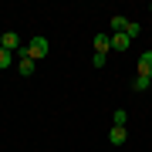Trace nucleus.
Returning a JSON list of instances; mask_svg holds the SVG:
<instances>
[{"instance_id": "obj_6", "label": "nucleus", "mask_w": 152, "mask_h": 152, "mask_svg": "<svg viewBox=\"0 0 152 152\" xmlns=\"http://www.w3.org/2000/svg\"><path fill=\"white\" fill-rule=\"evenodd\" d=\"M129 44H132L129 34H112V51H129Z\"/></svg>"}, {"instance_id": "obj_14", "label": "nucleus", "mask_w": 152, "mask_h": 152, "mask_svg": "<svg viewBox=\"0 0 152 152\" xmlns=\"http://www.w3.org/2000/svg\"><path fill=\"white\" fill-rule=\"evenodd\" d=\"M149 91H152V88H149Z\"/></svg>"}, {"instance_id": "obj_13", "label": "nucleus", "mask_w": 152, "mask_h": 152, "mask_svg": "<svg viewBox=\"0 0 152 152\" xmlns=\"http://www.w3.org/2000/svg\"><path fill=\"white\" fill-rule=\"evenodd\" d=\"M149 10H152V7H149Z\"/></svg>"}, {"instance_id": "obj_11", "label": "nucleus", "mask_w": 152, "mask_h": 152, "mask_svg": "<svg viewBox=\"0 0 152 152\" xmlns=\"http://www.w3.org/2000/svg\"><path fill=\"white\" fill-rule=\"evenodd\" d=\"M125 118H129V115H125V108H118V112L112 115V122H115V125H122V129H125Z\"/></svg>"}, {"instance_id": "obj_5", "label": "nucleus", "mask_w": 152, "mask_h": 152, "mask_svg": "<svg viewBox=\"0 0 152 152\" xmlns=\"http://www.w3.org/2000/svg\"><path fill=\"white\" fill-rule=\"evenodd\" d=\"M139 75L142 78H152V51H145V54L139 58Z\"/></svg>"}, {"instance_id": "obj_8", "label": "nucleus", "mask_w": 152, "mask_h": 152, "mask_svg": "<svg viewBox=\"0 0 152 152\" xmlns=\"http://www.w3.org/2000/svg\"><path fill=\"white\" fill-rule=\"evenodd\" d=\"M132 88H135V91H149V88H152V78H142V75H135Z\"/></svg>"}, {"instance_id": "obj_9", "label": "nucleus", "mask_w": 152, "mask_h": 152, "mask_svg": "<svg viewBox=\"0 0 152 152\" xmlns=\"http://www.w3.org/2000/svg\"><path fill=\"white\" fill-rule=\"evenodd\" d=\"M125 27H129V20L115 14V17H112V31H115V34H125Z\"/></svg>"}, {"instance_id": "obj_3", "label": "nucleus", "mask_w": 152, "mask_h": 152, "mask_svg": "<svg viewBox=\"0 0 152 152\" xmlns=\"http://www.w3.org/2000/svg\"><path fill=\"white\" fill-rule=\"evenodd\" d=\"M34 68H37V61H34L31 54H20V58H17V71H20L24 78H27V75H34Z\"/></svg>"}, {"instance_id": "obj_4", "label": "nucleus", "mask_w": 152, "mask_h": 152, "mask_svg": "<svg viewBox=\"0 0 152 152\" xmlns=\"http://www.w3.org/2000/svg\"><path fill=\"white\" fill-rule=\"evenodd\" d=\"M112 51V34H98L95 37V54H108Z\"/></svg>"}, {"instance_id": "obj_12", "label": "nucleus", "mask_w": 152, "mask_h": 152, "mask_svg": "<svg viewBox=\"0 0 152 152\" xmlns=\"http://www.w3.org/2000/svg\"><path fill=\"white\" fill-rule=\"evenodd\" d=\"M139 31H142V27H139V24H135V20H129V27H125V34H129V37H135V34H139Z\"/></svg>"}, {"instance_id": "obj_7", "label": "nucleus", "mask_w": 152, "mask_h": 152, "mask_svg": "<svg viewBox=\"0 0 152 152\" xmlns=\"http://www.w3.org/2000/svg\"><path fill=\"white\" fill-rule=\"evenodd\" d=\"M108 139H112V145H122V142L129 139V132H125L122 125H112V132H108Z\"/></svg>"}, {"instance_id": "obj_10", "label": "nucleus", "mask_w": 152, "mask_h": 152, "mask_svg": "<svg viewBox=\"0 0 152 152\" xmlns=\"http://www.w3.org/2000/svg\"><path fill=\"white\" fill-rule=\"evenodd\" d=\"M10 64H14V54L0 48V71H4V68H10Z\"/></svg>"}, {"instance_id": "obj_1", "label": "nucleus", "mask_w": 152, "mask_h": 152, "mask_svg": "<svg viewBox=\"0 0 152 152\" xmlns=\"http://www.w3.org/2000/svg\"><path fill=\"white\" fill-rule=\"evenodd\" d=\"M48 51H51V44H48V37H31V41H27V54H31L34 61L48 58Z\"/></svg>"}, {"instance_id": "obj_2", "label": "nucleus", "mask_w": 152, "mask_h": 152, "mask_svg": "<svg viewBox=\"0 0 152 152\" xmlns=\"http://www.w3.org/2000/svg\"><path fill=\"white\" fill-rule=\"evenodd\" d=\"M0 48H4V51H10V54L17 58V54L24 51V44H20V37H17L14 31H7V34H0Z\"/></svg>"}]
</instances>
